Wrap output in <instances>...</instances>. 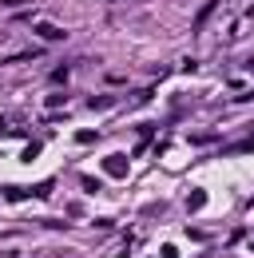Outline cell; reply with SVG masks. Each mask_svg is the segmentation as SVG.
Listing matches in <instances>:
<instances>
[{
    "label": "cell",
    "mask_w": 254,
    "mask_h": 258,
    "mask_svg": "<svg viewBox=\"0 0 254 258\" xmlns=\"http://www.w3.org/2000/svg\"><path fill=\"white\" fill-rule=\"evenodd\" d=\"M36 32L44 36V40H52V44H56V40H64V36H68V32H60L56 24H36Z\"/></svg>",
    "instance_id": "cell-3"
},
{
    "label": "cell",
    "mask_w": 254,
    "mask_h": 258,
    "mask_svg": "<svg viewBox=\"0 0 254 258\" xmlns=\"http://www.w3.org/2000/svg\"><path fill=\"white\" fill-rule=\"evenodd\" d=\"M203 203H207V195H203V191H190V199H187V207H190V211H199Z\"/></svg>",
    "instance_id": "cell-4"
},
{
    "label": "cell",
    "mask_w": 254,
    "mask_h": 258,
    "mask_svg": "<svg viewBox=\"0 0 254 258\" xmlns=\"http://www.w3.org/2000/svg\"><path fill=\"white\" fill-rule=\"evenodd\" d=\"M215 8H219V0H211V4H203V8H199V16H195V32H203V24L215 16Z\"/></svg>",
    "instance_id": "cell-1"
},
{
    "label": "cell",
    "mask_w": 254,
    "mask_h": 258,
    "mask_svg": "<svg viewBox=\"0 0 254 258\" xmlns=\"http://www.w3.org/2000/svg\"><path fill=\"white\" fill-rule=\"evenodd\" d=\"M107 175H115V179L127 175V159H123V155H107Z\"/></svg>",
    "instance_id": "cell-2"
}]
</instances>
